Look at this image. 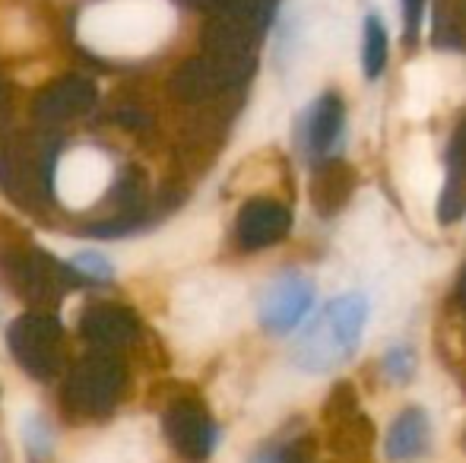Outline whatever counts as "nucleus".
<instances>
[{"mask_svg": "<svg viewBox=\"0 0 466 463\" xmlns=\"http://www.w3.org/2000/svg\"><path fill=\"white\" fill-rule=\"evenodd\" d=\"M311 302H314L311 279L289 270L279 273L264 289L258 305V317L264 324V330H270V334H289V330H295L305 321V315L311 311Z\"/></svg>", "mask_w": 466, "mask_h": 463, "instance_id": "6e6552de", "label": "nucleus"}, {"mask_svg": "<svg viewBox=\"0 0 466 463\" xmlns=\"http://www.w3.org/2000/svg\"><path fill=\"white\" fill-rule=\"evenodd\" d=\"M6 349L13 362L35 381H55L67 362L64 327L51 311H25L6 327Z\"/></svg>", "mask_w": 466, "mask_h": 463, "instance_id": "39448f33", "label": "nucleus"}, {"mask_svg": "<svg viewBox=\"0 0 466 463\" xmlns=\"http://www.w3.org/2000/svg\"><path fill=\"white\" fill-rule=\"evenodd\" d=\"M387 57H390V38L378 16H365L362 25V70L369 80H378L387 70Z\"/></svg>", "mask_w": 466, "mask_h": 463, "instance_id": "a211bd4d", "label": "nucleus"}, {"mask_svg": "<svg viewBox=\"0 0 466 463\" xmlns=\"http://www.w3.org/2000/svg\"><path fill=\"white\" fill-rule=\"evenodd\" d=\"M454 302H457V311H461V317H463V340H466V267L461 270V279H457Z\"/></svg>", "mask_w": 466, "mask_h": 463, "instance_id": "b1692460", "label": "nucleus"}, {"mask_svg": "<svg viewBox=\"0 0 466 463\" xmlns=\"http://www.w3.org/2000/svg\"><path fill=\"white\" fill-rule=\"evenodd\" d=\"M98 102V89L89 76L70 74L57 76L55 83L42 89L32 102V112H35L42 127H57L64 121H76V117L89 115Z\"/></svg>", "mask_w": 466, "mask_h": 463, "instance_id": "1a4fd4ad", "label": "nucleus"}, {"mask_svg": "<svg viewBox=\"0 0 466 463\" xmlns=\"http://www.w3.org/2000/svg\"><path fill=\"white\" fill-rule=\"evenodd\" d=\"M314 458V438L308 432L292 435V438L273 445L270 451H264L254 463H311Z\"/></svg>", "mask_w": 466, "mask_h": 463, "instance_id": "6ab92c4d", "label": "nucleus"}, {"mask_svg": "<svg viewBox=\"0 0 466 463\" xmlns=\"http://www.w3.org/2000/svg\"><path fill=\"white\" fill-rule=\"evenodd\" d=\"M466 213V112L457 121L444 153V191L438 197V219L444 226L463 219Z\"/></svg>", "mask_w": 466, "mask_h": 463, "instance_id": "4468645a", "label": "nucleus"}, {"mask_svg": "<svg viewBox=\"0 0 466 463\" xmlns=\"http://www.w3.org/2000/svg\"><path fill=\"white\" fill-rule=\"evenodd\" d=\"M346 124V106L339 93H324L314 99V106L308 108L305 124H301V146H305L308 159L320 162L327 156H333L339 136H343Z\"/></svg>", "mask_w": 466, "mask_h": 463, "instance_id": "f8f14e48", "label": "nucleus"}, {"mask_svg": "<svg viewBox=\"0 0 466 463\" xmlns=\"http://www.w3.org/2000/svg\"><path fill=\"white\" fill-rule=\"evenodd\" d=\"M292 229V210L273 197H251L235 219V241L241 251H264L279 245Z\"/></svg>", "mask_w": 466, "mask_h": 463, "instance_id": "9d476101", "label": "nucleus"}, {"mask_svg": "<svg viewBox=\"0 0 466 463\" xmlns=\"http://www.w3.org/2000/svg\"><path fill=\"white\" fill-rule=\"evenodd\" d=\"M365 321H369V302L362 296L350 292V296L333 298L299 337L292 362L308 375H327L337 365L350 362L362 343Z\"/></svg>", "mask_w": 466, "mask_h": 463, "instance_id": "f257e3e1", "label": "nucleus"}, {"mask_svg": "<svg viewBox=\"0 0 466 463\" xmlns=\"http://www.w3.org/2000/svg\"><path fill=\"white\" fill-rule=\"evenodd\" d=\"M10 140V93H6V83L0 80V146Z\"/></svg>", "mask_w": 466, "mask_h": 463, "instance_id": "5701e85b", "label": "nucleus"}, {"mask_svg": "<svg viewBox=\"0 0 466 463\" xmlns=\"http://www.w3.org/2000/svg\"><path fill=\"white\" fill-rule=\"evenodd\" d=\"M127 365L121 362L117 352L93 349L70 365L64 375L61 407L64 416L74 422H98L108 419L117 409V403L127 394Z\"/></svg>", "mask_w": 466, "mask_h": 463, "instance_id": "f03ea898", "label": "nucleus"}, {"mask_svg": "<svg viewBox=\"0 0 466 463\" xmlns=\"http://www.w3.org/2000/svg\"><path fill=\"white\" fill-rule=\"evenodd\" d=\"M235 83L216 67L209 57H190L178 67V74L172 76V93L178 96L181 102H207L213 96L232 89Z\"/></svg>", "mask_w": 466, "mask_h": 463, "instance_id": "dca6fc26", "label": "nucleus"}, {"mask_svg": "<svg viewBox=\"0 0 466 463\" xmlns=\"http://www.w3.org/2000/svg\"><path fill=\"white\" fill-rule=\"evenodd\" d=\"M80 334L96 349H127L140 337V317L130 305L121 302H93L80 315Z\"/></svg>", "mask_w": 466, "mask_h": 463, "instance_id": "9b49d317", "label": "nucleus"}, {"mask_svg": "<svg viewBox=\"0 0 466 463\" xmlns=\"http://www.w3.org/2000/svg\"><path fill=\"white\" fill-rule=\"evenodd\" d=\"M431 45L441 51H466V0L431 4Z\"/></svg>", "mask_w": 466, "mask_h": 463, "instance_id": "f3484780", "label": "nucleus"}, {"mask_svg": "<svg viewBox=\"0 0 466 463\" xmlns=\"http://www.w3.org/2000/svg\"><path fill=\"white\" fill-rule=\"evenodd\" d=\"M162 432H166L168 445L190 463L209 460L216 445H219V426L209 416L207 403L194 394H185L168 403L166 416H162Z\"/></svg>", "mask_w": 466, "mask_h": 463, "instance_id": "423d86ee", "label": "nucleus"}, {"mask_svg": "<svg viewBox=\"0 0 466 463\" xmlns=\"http://www.w3.org/2000/svg\"><path fill=\"white\" fill-rule=\"evenodd\" d=\"M384 371L390 377H397V381H406V377L416 371V352L410 347H393L384 356Z\"/></svg>", "mask_w": 466, "mask_h": 463, "instance_id": "aec40b11", "label": "nucleus"}, {"mask_svg": "<svg viewBox=\"0 0 466 463\" xmlns=\"http://www.w3.org/2000/svg\"><path fill=\"white\" fill-rule=\"evenodd\" d=\"M422 10H425V0H403V38H406V45L419 38V29H422Z\"/></svg>", "mask_w": 466, "mask_h": 463, "instance_id": "412c9836", "label": "nucleus"}, {"mask_svg": "<svg viewBox=\"0 0 466 463\" xmlns=\"http://www.w3.org/2000/svg\"><path fill=\"white\" fill-rule=\"evenodd\" d=\"M327 432H330V448L339 458H362L369 454L374 441V426L371 419L362 413L359 394L352 390L350 381L337 384L327 400Z\"/></svg>", "mask_w": 466, "mask_h": 463, "instance_id": "0eeeda50", "label": "nucleus"}, {"mask_svg": "<svg viewBox=\"0 0 466 463\" xmlns=\"http://www.w3.org/2000/svg\"><path fill=\"white\" fill-rule=\"evenodd\" d=\"M57 146L51 130L16 134L0 146V191L23 204L25 210H42L51 200Z\"/></svg>", "mask_w": 466, "mask_h": 463, "instance_id": "7ed1b4c3", "label": "nucleus"}, {"mask_svg": "<svg viewBox=\"0 0 466 463\" xmlns=\"http://www.w3.org/2000/svg\"><path fill=\"white\" fill-rule=\"evenodd\" d=\"M356 168L339 156H327V159L314 162L311 185H308L311 206L320 216H337L356 194Z\"/></svg>", "mask_w": 466, "mask_h": 463, "instance_id": "ddd939ff", "label": "nucleus"}, {"mask_svg": "<svg viewBox=\"0 0 466 463\" xmlns=\"http://www.w3.org/2000/svg\"><path fill=\"white\" fill-rule=\"evenodd\" d=\"M0 279L29 308L51 311L67 292L70 270L42 247L13 241V245L0 247Z\"/></svg>", "mask_w": 466, "mask_h": 463, "instance_id": "20e7f679", "label": "nucleus"}, {"mask_svg": "<svg viewBox=\"0 0 466 463\" xmlns=\"http://www.w3.org/2000/svg\"><path fill=\"white\" fill-rule=\"evenodd\" d=\"M429 441H431L429 416L419 407H406L403 413L390 422V428H387L384 451L390 460L406 463V460L422 458V454L429 451Z\"/></svg>", "mask_w": 466, "mask_h": 463, "instance_id": "2eb2a0df", "label": "nucleus"}, {"mask_svg": "<svg viewBox=\"0 0 466 463\" xmlns=\"http://www.w3.org/2000/svg\"><path fill=\"white\" fill-rule=\"evenodd\" d=\"M74 267L89 279H111V264L105 257H98V254H76Z\"/></svg>", "mask_w": 466, "mask_h": 463, "instance_id": "4be33fe9", "label": "nucleus"}]
</instances>
